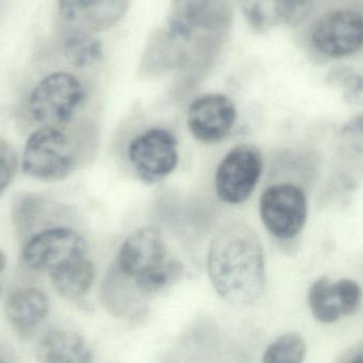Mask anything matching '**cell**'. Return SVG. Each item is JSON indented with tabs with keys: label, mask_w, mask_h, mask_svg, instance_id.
I'll return each mask as SVG.
<instances>
[{
	"label": "cell",
	"mask_w": 363,
	"mask_h": 363,
	"mask_svg": "<svg viewBox=\"0 0 363 363\" xmlns=\"http://www.w3.org/2000/svg\"><path fill=\"white\" fill-rule=\"evenodd\" d=\"M207 272L217 294L230 304L249 306L259 300L266 271L255 230L240 222L220 228L209 245Z\"/></svg>",
	"instance_id": "6da1fadb"
},
{
	"label": "cell",
	"mask_w": 363,
	"mask_h": 363,
	"mask_svg": "<svg viewBox=\"0 0 363 363\" xmlns=\"http://www.w3.org/2000/svg\"><path fill=\"white\" fill-rule=\"evenodd\" d=\"M85 99L80 81L67 72H55L40 81L30 95L28 108L34 121L46 127L67 125Z\"/></svg>",
	"instance_id": "7a4b0ae2"
},
{
	"label": "cell",
	"mask_w": 363,
	"mask_h": 363,
	"mask_svg": "<svg viewBox=\"0 0 363 363\" xmlns=\"http://www.w3.org/2000/svg\"><path fill=\"white\" fill-rule=\"evenodd\" d=\"M76 166L72 143L67 134L57 127L34 132L23 151V169L28 176L40 181H61Z\"/></svg>",
	"instance_id": "3957f363"
},
{
	"label": "cell",
	"mask_w": 363,
	"mask_h": 363,
	"mask_svg": "<svg viewBox=\"0 0 363 363\" xmlns=\"http://www.w3.org/2000/svg\"><path fill=\"white\" fill-rule=\"evenodd\" d=\"M259 213L266 230L279 240H291L304 230L308 200L300 186L279 183L269 186L260 196Z\"/></svg>",
	"instance_id": "277c9868"
},
{
	"label": "cell",
	"mask_w": 363,
	"mask_h": 363,
	"mask_svg": "<svg viewBox=\"0 0 363 363\" xmlns=\"http://www.w3.org/2000/svg\"><path fill=\"white\" fill-rule=\"evenodd\" d=\"M128 159L140 180L147 184L163 181L179 164V145L165 128H150L132 140Z\"/></svg>",
	"instance_id": "5b68a950"
},
{
	"label": "cell",
	"mask_w": 363,
	"mask_h": 363,
	"mask_svg": "<svg viewBox=\"0 0 363 363\" xmlns=\"http://www.w3.org/2000/svg\"><path fill=\"white\" fill-rule=\"evenodd\" d=\"M86 241L76 230L55 226L26 241L21 259L34 271L52 272L60 267L87 257Z\"/></svg>",
	"instance_id": "8992f818"
},
{
	"label": "cell",
	"mask_w": 363,
	"mask_h": 363,
	"mask_svg": "<svg viewBox=\"0 0 363 363\" xmlns=\"http://www.w3.org/2000/svg\"><path fill=\"white\" fill-rule=\"evenodd\" d=\"M262 172L259 149L252 145L235 147L222 160L215 174V189L222 202L238 205L253 194Z\"/></svg>",
	"instance_id": "52a82bcc"
},
{
	"label": "cell",
	"mask_w": 363,
	"mask_h": 363,
	"mask_svg": "<svg viewBox=\"0 0 363 363\" xmlns=\"http://www.w3.org/2000/svg\"><path fill=\"white\" fill-rule=\"evenodd\" d=\"M311 40L325 57H349L363 46L362 15L350 10L328 13L315 23Z\"/></svg>",
	"instance_id": "ba28073f"
},
{
	"label": "cell",
	"mask_w": 363,
	"mask_h": 363,
	"mask_svg": "<svg viewBox=\"0 0 363 363\" xmlns=\"http://www.w3.org/2000/svg\"><path fill=\"white\" fill-rule=\"evenodd\" d=\"M167 252L161 233L145 226L130 234L121 245L115 272L127 281H134L155 271L167 262Z\"/></svg>",
	"instance_id": "9c48e42d"
},
{
	"label": "cell",
	"mask_w": 363,
	"mask_h": 363,
	"mask_svg": "<svg viewBox=\"0 0 363 363\" xmlns=\"http://www.w3.org/2000/svg\"><path fill=\"white\" fill-rule=\"evenodd\" d=\"M236 119V106L228 96L206 94L190 104L186 121L196 140L205 144H216L230 133Z\"/></svg>",
	"instance_id": "30bf717a"
},
{
	"label": "cell",
	"mask_w": 363,
	"mask_h": 363,
	"mask_svg": "<svg viewBox=\"0 0 363 363\" xmlns=\"http://www.w3.org/2000/svg\"><path fill=\"white\" fill-rule=\"evenodd\" d=\"M362 290L351 279L332 281L323 277L309 288L308 304L315 320L324 324L335 323L342 317L354 315L362 303Z\"/></svg>",
	"instance_id": "8fae6325"
},
{
	"label": "cell",
	"mask_w": 363,
	"mask_h": 363,
	"mask_svg": "<svg viewBox=\"0 0 363 363\" xmlns=\"http://www.w3.org/2000/svg\"><path fill=\"white\" fill-rule=\"evenodd\" d=\"M230 17L228 6L220 0H172L168 29L188 42L196 30L221 25Z\"/></svg>",
	"instance_id": "7c38bea8"
},
{
	"label": "cell",
	"mask_w": 363,
	"mask_h": 363,
	"mask_svg": "<svg viewBox=\"0 0 363 363\" xmlns=\"http://www.w3.org/2000/svg\"><path fill=\"white\" fill-rule=\"evenodd\" d=\"M62 207L35 194H21L13 203L12 220L19 238H31L38 233L55 228Z\"/></svg>",
	"instance_id": "4fadbf2b"
},
{
	"label": "cell",
	"mask_w": 363,
	"mask_h": 363,
	"mask_svg": "<svg viewBox=\"0 0 363 363\" xmlns=\"http://www.w3.org/2000/svg\"><path fill=\"white\" fill-rule=\"evenodd\" d=\"M311 0H239L247 23L266 32L281 23H291L304 14Z\"/></svg>",
	"instance_id": "5bb4252c"
},
{
	"label": "cell",
	"mask_w": 363,
	"mask_h": 363,
	"mask_svg": "<svg viewBox=\"0 0 363 363\" xmlns=\"http://www.w3.org/2000/svg\"><path fill=\"white\" fill-rule=\"evenodd\" d=\"M188 42L174 35L169 29H157L147 42L142 59L143 72L159 74L183 67Z\"/></svg>",
	"instance_id": "9a60e30c"
},
{
	"label": "cell",
	"mask_w": 363,
	"mask_h": 363,
	"mask_svg": "<svg viewBox=\"0 0 363 363\" xmlns=\"http://www.w3.org/2000/svg\"><path fill=\"white\" fill-rule=\"evenodd\" d=\"M40 363H93L91 347L82 336L72 330H52L38 342Z\"/></svg>",
	"instance_id": "2e32d148"
},
{
	"label": "cell",
	"mask_w": 363,
	"mask_h": 363,
	"mask_svg": "<svg viewBox=\"0 0 363 363\" xmlns=\"http://www.w3.org/2000/svg\"><path fill=\"white\" fill-rule=\"evenodd\" d=\"M4 311L17 332L28 334L34 332L48 315V298L42 290L23 288L11 294Z\"/></svg>",
	"instance_id": "e0dca14e"
},
{
	"label": "cell",
	"mask_w": 363,
	"mask_h": 363,
	"mask_svg": "<svg viewBox=\"0 0 363 363\" xmlns=\"http://www.w3.org/2000/svg\"><path fill=\"white\" fill-rule=\"evenodd\" d=\"M57 294L69 300H78L89 294L95 281L94 262L85 257L69 262L49 273Z\"/></svg>",
	"instance_id": "ac0fdd59"
},
{
	"label": "cell",
	"mask_w": 363,
	"mask_h": 363,
	"mask_svg": "<svg viewBox=\"0 0 363 363\" xmlns=\"http://www.w3.org/2000/svg\"><path fill=\"white\" fill-rule=\"evenodd\" d=\"M62 49L66 59L77 67H89L102 57L101 42L83 28L68 30L62 40Z\"/></svg>",
	"instance_id": "d6986e66"
},
{
	"label": "cell",
	"mask_w": 363,
	"mask_h": 363,
	"mask_svg": "<svg viewBox=\"0 0 363 363\" xmlns=\"http://www.w3.org/2000/svg\"><path fill=\"white\" fill-rule=\"evenodd\" d=\"M132 0H96L83 17L91 32H102L114 27L128 12Z\"/></svg>",
	"instance_id": "ffe728a7"
},
{
	"label": "cell",
	"mask_w": 363,
	"mask_h": 363,
	"mask_svg": "<svg viewBox=\"0 0 363 363\" xmlns=\"http://www.w3.org/2000/svg\"><path fill=\"white\" fill-rule=\"evenodd\" d=\"M306 351L303 337L288 333L269 345L262 356V363H303Z\"/></svg>",
	"instance_id": "44dd1931"
},
{
	"label": "cell",
	"mask_w": 363,
	"mask_h": 363,
	"mask_svg": "<svg viewBox=\"0 0 363 363\" xmlns=\"http://www.w3.org/2000/svg\"><path fill=\"white\" fill-rule=\"evenodd\" d=\"M183 264L177 259H168L152 272L134 281V286L144 296H155L167 289L181 279Z\"/></svg>",
	"instance_id": "7402d4cb"
},
{
	"label": "cell",
	"mask_w": 363,
	"mask_h": 363,
	"mask_svg": "<svg viewBox=\"0 0 363 363\" xmlns=\"http://www.w3.org/2000/svg\"><path fill=\"white\" fill-rule=\"evenodd\" d=\"M332 80L343 87V99L350 106H363V74L350 70L335 72Z\"/></svg>",
	"instance_id": "603a6c76"
},
{
	"label": "cell",
	"mask_w": 363,
	"mask_h": 363,
	"mask_svg": "<svg viewBox=\"0 0 363 363\" xmlns=\"http://www.w3.org/2000/svg\"><path fill=\"white\" fill-rule=\"evenodd\" d=\"M17 170V155L8 143L0 140V194L12 183Z\"/></svg>",
	"instance_id": "cb8c5ba5"
},
{
	"label": "cell",
	"mask_w": 363,
	"mask_h": 363,
	"mask_svg": "<svg viewBox=\"0 0 363 363\" xmlns=\"http://www.w3.org/2000/svg\"><path fill=\"white\" fill-rule=\"evenodd\" d=\"M96 0H59L60 15L66 21H78L83 18Z\"/></svg>",
	"instance_id": "d4e9b609"
},
{
	"label": "cell",
	"mask_w": 363,
	"mask_h": 363,
	"mask_svg": "<svg viewBox=\"0 0 363 363\" xmlns=\"http://www.w3.org/2000/svg\"><path fill=\"white\" fill-rule=\"evenodd\" d=\"M341 135L345 138H363V114L345 123L341 130Z\"/></svg>",
	"instance_id": "484cf974"
},
{
	"label": "cell",
	"mask_w": 363,
	"mask_h": 363,
	"mask_svg": "<svg viewBox=\"0 0 363 363\" xmlns=\"http://www.w3.org/2000/svg\"><path fill=\"white\" fill-rule=\"evenodd\" d=\"M337 363H363V342L347 350Z\"/></svg>",
	"instance_id": "4316f807"
},
{
	"label": "cell",
	"mask_w": 363,
	"mask_h": 363,
	"mask_svg": "<svg viewBox=\"0 0 363 363\" xmlns=\"http://www.w3.org/2000/svg\"><path fill=\"white\" fill-rule=\"evenodd\" d=\"M6 255H4V252L0 251V272L4 270V267H6Z\"/></svg>",
	"instance_id": "83f0119b"
},
{
	"label": "cell",
	"mask_w": 363,
	"mask_h": 363,
	"mask_svg": "<svg viewBox=\"0 0 363 363\" xmlns=\"http://www.w3.org/2000/svg\"><path fill=\"white\" fill-rule=\"evenodd\" d=\"M0 363H6V362H2V360H0Z\"/></svg>",
	"instance_id": "f1b7e54d"
}]
</instances>
